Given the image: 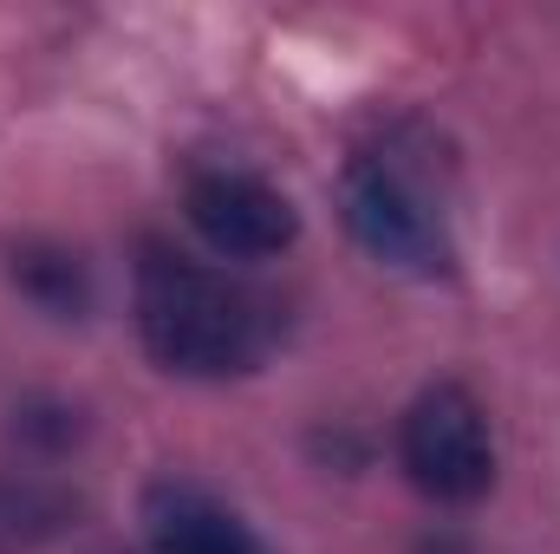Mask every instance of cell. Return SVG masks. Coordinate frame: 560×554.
Masks as SVG:
<instances>
[{"instance_id": "1", "label": "cell", "mask_w": 560, "mask_h": 554, "mask_svg": "<svg viewBox=\"0 0 560 554\" xmlns=\"http://www.w3.org/2000/svg\"><path fill=\"white\" fill-rule=\"evenodd\" d=\"M138 333L163 372L235 379L275 353L280 313L248 280L150 242L138 262Z\"/></svg>"}, {"instance_id": "2", "label": "cell", "mask_w": 560, "mask_h": 554, "mask_svg": "<svg viewBox=\"0 0 560 554\" xmlns=\"http://www.w3.org/2000/svg\"><path fill=\"white\" fill-rule=\"evenodd\" d=\"M339 209H346L352 242H359L378 268L411 275V280H443L456 268L450 222H443L430 183H423L398 150H365V157H352L346 176H339Z\"/></svg>"}, {"instance_id": "3", "label": "cell", "mask_w": 560, "mask_h": 554, "mask_svg": "<svg viewBox=\"0 0 560 554\" xmlns=\"http://www.w3.org/2000/svg\"><path fill=\"white\" fill-rule=\"evenodd\" d=\"M398 463L430 503H476L495 483L489 417L463 385H430L398 424Z\"/></svg>"}, {"instance_id": "4", "label": "cell", "mask_w": 560, "mask_h": 554, "mask_svg": "<svg viewBox=\"0 0 560 554\" xmlns=\"http://www.w3.org/2000/svg\"><path fill=\"white\" fill-rule=\"evenodd\" d=\"M189 222L222 262H268L300 235L293 203L248 170H202L189 183Z\"/></svg>"}, {"instance_id": "5", "label": "cell", "mask_w": 560, "mask_h": 554, "mask_svg": "<svg viewBox=\"0 0 560 554\" xmlns=\"http://www.w3.org/2000/svg\"><path fill=\"white\" fill-rule=\"evenodd\" d=\"M143 522H150V549L156 554H268L261 535L202 483H156L143 496Z\"/></svg>"}, {"instance_id": "6", "label": "cell", "mask_w": 560, "mask_h": 554, "mask_svg": "<svg viewBox=\"0 0 560 554\" xmlns=\"http://www.w3.org/2000/svg\"><path fill=\"white\" fill-rule=\"evenodd\" d=\"M79 516V496L46 476H0V554H33L66 535Z\"/></svg>"}, {"instance_id": "7", "label": "cell", "mask_w": 560, "mask_h": 554, "mask_svg": "<svg viewBox=\"0 0 560 554\" xmlns=\"http://www.w3.org/2000/svg\"><path fill=\"white\" fill-rule=\"evenodd\" d=\"M13 280H20L46 313H59V320L85 313V300H92L85 262H79V255H66V249H26V255H13Z\"/></svg>"}, {"instance_id": "8", "label": "cell", "mask_w": 560, "mask_h": 554, "mask_svg": "<svg viewBox=\"0 0 560 554\" xmlns=\"http://www.w3.org/2000/svg\"><path fill=\"white\" fill-rule=\"evenodd\" d=\"M20 430L39 437V443H52V450H66V443L79 437V412H66V405H33V412L20 417Z\"/></svg>"}, {"instance_id": "9", "label": "cell", "mask_w": 560, "mask_h": 554, "mask_svg": "<svg viewBox=\"0 0 560 554\" xmlns=\"http://www.w3.org/2000/svg\"><path fill=\"white\" fill-rule=\"evenodd\" d=\"M418 554H469V549H463V542H456V535H430V542H423Z\"/></svg>"}]
</instances>
